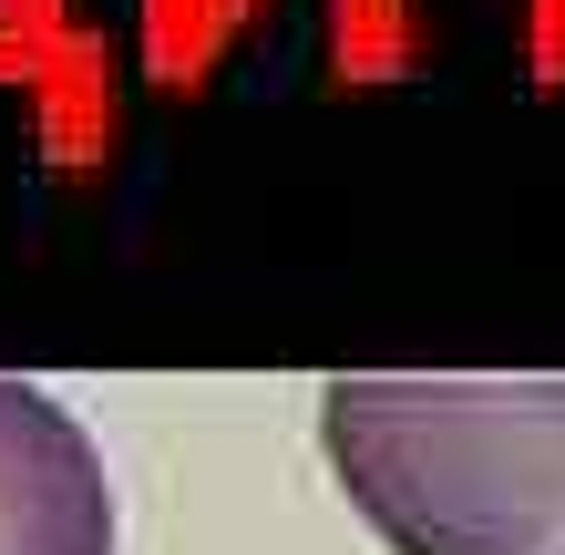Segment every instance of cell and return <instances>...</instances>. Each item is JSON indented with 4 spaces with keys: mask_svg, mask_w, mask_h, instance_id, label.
<instances>
[{
    "mask_svg": "<svg viewBox=\"0 0 565 555\" xmlns=\"http://www.w3.org/2000/svg\"><path fill=\"white\" fill-rule=\"evenodd\" d=\"M319 442L402 555H565V371H350Z\"/></svg>",
    "mask_w": 565,
    "mask_h": 555,
    "instance_id": "obj_1",
    "label": "cell"
},
{
    "mask_svg": "<svg viewBox=\"0 0 565 555\" xmlns=\"http://www.w3.org/2000/svg\"><path fill=\"white\" fill-rule=\"evenodd\" d=\"M0 555H114L104 452L31 381H0Z\"/></svg>",
    "mask_w": 565,
    "mask_h": 555,
    "instance_id": "obj_2",
    "label": "cell"
}]
</instances>
